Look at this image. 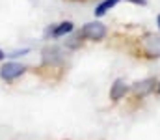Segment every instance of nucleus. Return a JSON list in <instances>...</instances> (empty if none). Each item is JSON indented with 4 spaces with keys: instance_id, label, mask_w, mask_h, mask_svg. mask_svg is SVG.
Segmentation results:
<instances>
[{
    "instance_id": "nucleus-1",
    "label": "nucleus",
    "mask_w": 160,
    "mask_h": 140,
    "mask_svg": "<svg viewBox=\"0 0 160 140\" xmlns=\"http://www.w3.org/2000/svg\"><path fill=\"white\" fill-rule=\"evenodd\" d=\"M106 32L108 30H106V26L102 23L93 21V23H88V24L82 26L80 38H86V39H91V41H101V39L106 38Z\"/></svg>"
},
{
    "instance_id": "nucleus-2",
    "label": "nucleus",
    "mask_w": 160,
    "mask_h": 140,
    "mask_svg": "<svg viewBox=\"0 0 160 140\" xmlns=\"http://www.w3.org/2000/svg\"><path fill=\"white\" fill-rule=\"evenodd\" d=\"M26 71V67L22 64H17V62H8L0 67V77L4 80H13L17 77H21L22 73Z\"/></svg>"
},
{
    "instance_id": "nucleus-3",
    "label": "nucleus",
    "mask_w": 160,
    "mask_h": 140,
    "mask_svg": "<svg viewBox=\"0 0 160 140\" xmlns=\"http://www.w3.org/2000/svg\"><path fill=\"white\" fill-rule=\"evenodd\" d=\"M62 60H63V54H62L60 47H47L43 50V62L45 64H58Z\"/></svg>"
},
{
    "instance_id": "nucleus-4",
    "label": "nucleus",
    "mask_w": 160,
    "mask_h": 140,
    "mask_svg": "<svg viewBox=\"0 0 160 140\" xmlns=\"http://www.w3.org/2000/svg\"><path fill=\"white\" fill-rule=\"evenodd\" d=\"M155 84H157L155 79H145V80L136 82V84L132 86V90H134L136 95H147V93H151L155 90Z\"/></svg>"
},
{
    "instance_id": "nucleus-5",
    "label": "nucleus",
    "mask_w": 160,
    "mask_h": 140,
    "mask_svg": "<svg viewBox=\"0 0 160 140\" xmlns=\"http://www.w3.org/2000/svg\"><path fill=\"white\" fill-rule=\"evenodd\" d=\"M143 45L149 56H160V36H149Z\"/></svg>"
},
{
    "instance_id": "nucleus-6",
    "label": "nucleus",
    "mask_w": 160,
    "mask_h": 140,
    "mask_svg": "<svg viewBox=\"0 0 160 140\" xmlns=\"http://www.w3.org/2000/svg\"><path fill=\"white\" fill-rule=\"evenodd\" d=\"M127 84H125V80H121V79H118L114 84H112V90H110V99H114V101H118V99H121L125 93H127Z\"/></svg>"
},
{
    "instance_id": "nucleus-7",
    "label": "nucleus",
    "mask_w": 160,
    "mask_h": 140,
    "mask_svg": "<svg viewBox=\"0 0 160 140\" xmlns=\"http://www.w3.org/2000/svg\"><path fill=\"white\" fill-rule=\"evenodd\" d=\"M73 23L71 21H65V23H60L54 30H52V38H62V36H67L69 32H73Z\"/></svg>"
},
{
    "instance_id": "nucleus-8",
    "label": "nucleus",
    "mask_w": 160,
    "mask_h": 140,
    "mask_svg": "<svg viewBox=\"0 0 160 140\" xmlns=\"http://www.w3.org/2000/svg\"><path fill=\"white\" fill-rule=\"evenodd\" d=\"M116 4H119V0H102V2L95 8V15H97V17H102L108 9H112Z\"/></svg>"
},
{
    "instance_id": "nucleus-9",
    "label": "nucleus",
    "mask_w": 160,
    "mask_h": 140,
    "mask_svg": "<svg viewBox=\"0 0 160 140\" xmlns=\"http://www.w3.org/2000/svg\"><path fill=\"white\" fill-rule=\"evenodd\" d=\"M128 2H132V4H138V6H145V4H147V0H128Z\"/></svg>"
},
{
    "instance_id": "nucleus-10",
    "label": "nucleus",
    "mask_w": 160,
    "mask_h": 140,
    "mask_svg": "<svg viewBox=\"0 0 160 140\" xmlns=\"http://www.w3.org/2000/svg\"><path fill=\"white\" fill-rule=\"evenodd\" d=\"M4 56H6V54H4V52H2V50H0V60H2V58H4Z\"/></svg>"
},
{
    "instance_id": "nucleus-11",
    "label": "nucleus",
    "mask_w": 160,
    "mask_h": 140,
    "mask_svg": "<svg viewBox=\"0 0 160 140\" xmlns=\"http://www.w3.org/2000/svg\"><path fill=\"white\" fill-rule=\"evenodd\" d=\"M157 21H158V28H160V15H158V19H157Z\"/></svg>"
},
{
    "instance_id": "nucleus-12",
    "label": "nucleus",
    "mask_w": 160,
    "mask_h": 140,
    "mask_svg": "<svg viewBox=\"0 0 160 140\" xmlns=\"http://www.w3.org/2000/svg\"><path fill=\"white\" fill-rule=\"evenodd\" d=\"M158 92H160V84H158Z\"/></svg>"
}]
</instances>
